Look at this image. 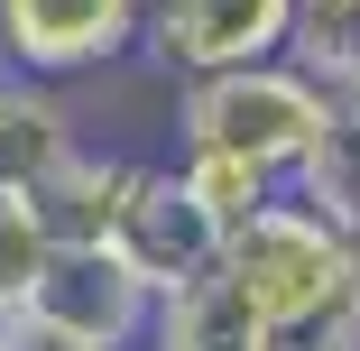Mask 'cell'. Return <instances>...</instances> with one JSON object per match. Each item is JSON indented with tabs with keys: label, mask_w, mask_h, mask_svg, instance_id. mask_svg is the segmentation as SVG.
I'll use <instances>...</instances> for the list:
<instances>
[{
	"label": "cell",
	"mask_w": 360,
	"mask_h": 351,
	"mask_svg": "<svg viewBox=\"0 0 360 351\" xmlns=\"http://www.w3.org/2000/svg\"><path fill=\"white\" fill-rule=\"evenodd\" d=\"M176 129L185 148H212V158H240L259 176H296L305 139L323 129V84L296 75L286 56H259V65H222V75H185L176 93Z\"/></svg>",
	"instance_id": "6da1fadb"
},
{
	"label": "cell",
	"mask_w": 360,
	"mask_h": 351,
	"mask_svg": "<svg viewBox=\"0 0 360 351\" xmlns=\"http://www.w3.org/2000/svg\"><path fill=\"white\" fill-rule=\"evenodd\" d=\"M212 268H222V287L240 296V314H250V333H259V324H286V314L342 296V287H351V241H342L323 213H305L296 194H268L250 222L222 231Z\"/></svg>",
	"instance_id": "7a4b0ae2"
},
{
	"label": "cell",
	"mask_w": 360,
	"mask_h": 351,
	"mask_svg": "<svg viewBox=\"0 0 360 351\" xmlns=\"http://www.w3.org/2000/svg\"><path fill=\"white\" fill-rule=\"evenodd\" d=\"M148 287L102 250V241H56L37 287L19 305V333L46 342V351H139V333H148Z\"/></svg>",
	"instance_id": "3957f363"
},
{
	"label": "cell",
	"mask_w": 360,
	"mask_h": 351,
	"mask_svg": "<svg viewBox=\"0 0 360 351\" xmlns=\"http://www.w3.org/2000/svg\"><path fill=\"white\" fill-rule=\"evenodd\" d=\"M102 250L139 277L148 296L185 287V277L212 268L222 231L194 213V194L176 185V167H148V158H120V185H111V213H102Z\"/></svg>",
	"instance_id": "277c9868"
},
{
	"label": "cell",
	"mask_w": 360,
	"mask_h": 351,
	"mask_svg": "<svg viewBox=\"0 0 360 351\" xmlns=\"http://www.w3.org/2000/svg\"><path fill=\"white\" fill-rule=\"evenodd\" d=\"M286 19L296 0H148L139 19V56L167 75H222V65H259L286 56Z\"/></svg>",
	"instance_id": "5b68a950"
},
{
	"label": "cell",
	"mask_w": 360,
	"mask_h": 351,
	"mask_svg": "<svg viewBox=\"0 0 360 351\" xmlns=\"http://www.w3.org/2000/svg\"><path fill=\"white\" fill-rule=\"evenodd\" d=\"M148 0H0V28H10V65L37 84H75L93 65L139 46Z\"/></svg>",
	"instance_id": "8992f818"
},
{
	"label": "cell",
	"mask_w": 360,
	"mask_h": 351,
	"mask_svg": "<svg viewBox=\"0 0 360 351\" xmlns=\"http://www.w3.org/2000/svg\"><path fill=\"white\" fill-rule=\"evenodd\" d=\"M75 148H84V139H75V111H65L56 84H37V75H0V194L28 203Z\"/></svg>",
	"instance_id": "52a82bcc"
},
{
	"label": "cell",
	"mask_w": 360,
	"mask_h": 351,
	"mask_svg": "<svg viewBox=\"0 0 360 351\" xmlns=\"http://www.w3.org/2000/svg\"><path fill=\"white\" fill-rule=\"evenodd\" d=\"M286 194H296L305 213H323L342 241L360 231V93H323V129L305 139Z\"/></svg>",
	"instance_id": "ba28073f"
},
{
	"label": "cell",
	"mask_w": 360,
	"mask_h": 351,
	"mask_svg": "<svg viewBox=\"0 0 360 351\" xmlns=\"http://www.w3.org/2000/svg\"><path fill=\"white\" fill-rule=\"evenodd\" d=\"M139 351H250V314H240V296L222 287V268H203V277H185V287H167V296L148 305Z\"/></svg>",
	"instance_id": "9c48e42d"
},
{
	"label": "cell",
	"mask_w": 360,
	"mask_h": 351,
	"mask_svg": "<svg viewBox=\"0 0 360 351\" xmlns=\"http://www.w3.org/2000/svg\"><path fill=\"white\" fill-rule=\"evenodd\" d=\"M286 65L323 93H360V0H296L286 19Z\"/></svg>",
	"instance_id": "30bf717a"
},
{
	"label": "cell",
	"mask_w": 360,
	"mask_h": 351,
	"mask_svg": "<svg viewBox=\"0 0 360 351\" xmlns=\"http://www.w3.org/2000/svg\"><path fill=\"white\" fill-rule=\"evenodd\" d=\"M176 185L194 194V213L212 222V231H231V222H250L268 194H286L277 176H259V167H240V158H212V148H176Z\"/></svg>",
	"instance_id": "8fae6325"
},
{
	"label": "cell",
	"mask_w": 360,
	"mask_h": 351,
	"mask_svg": "<svg viewBox=\"0 0 360 351\" xmlns=\"http://www.w3.org/2000/svg\"><path fill=\"white\" fill-rule=\"evenodd\" d=\"M250 351H360V277L342 296L305 305V314H286V324H259Z\"/></svg>",
	"instance_id": "7c38bea8"
},
{
	"label": "cell",
	"mask_w": 360,
	"mask_h": 351,
	"mask_svg": "<svg viewBox=\"0 0 360 351\" xmlns=\"http://www.w3.org/2000/svg\"><path fill=\"white\" fill-rule=\"evenodd\" d=\"M46 222H37V203H10L0 194V314L19 324V305H28V287H37V268H46Z\"/></svg>",
	"instance_id": "4fadbf2b"
},
{
	"label": "cell",
	"mask_w": 360,
	"mask_h": 351,
	"mask_svg": "<svg viewBox=\"0 0 360 351\" xmlns=\"http://www.w3.org/2000/svg\"><path fill=\"white\" fill-rule=\"evenodd\" d=\"M0 351H19V324H10V314H0Z\"/></svg>",
	"instance_id": "5bb4252c"
},
{
	"label": "cell",
	"mask_w": 360,
	"mask_h": 351,
	"mask_svg": "<svg viewBox=\"0 0 360 351\" xmlns=\"http://www.w3.org/2000/svg\"><path fill=\"white\" fill-rule=\"evenodd\" d=\"M0 75H19V65H10V28H0Z\"/></svg>",
	"instance_id": "9a60e30c"
},
{
	"label": "cell",
	"mask_w": 360,
	"mask_h": 351,
	"mask_svg": "<svg viewBox=\"0 0 360 351\" xmlns=\"http://www.w3.org/2000/svg\"><path fill=\"white\" fill-rule=\"evenodd\" d=\"M351 277H360V231H351Z\"/></svg>",
	"instance_id": "2e32d148"
}]
</instances>
